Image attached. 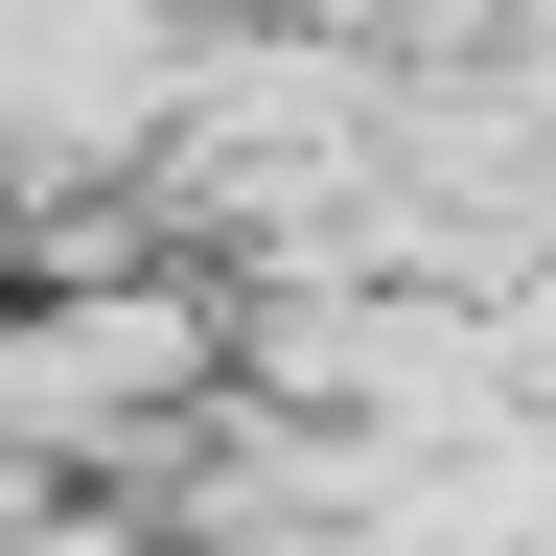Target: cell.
I'll return each instance as SVG.
<instances>
[{"instance_id":"cell-1","label":"cell","mask_w":556,"mask_h":556,"mask_svg":"<svg viewBox=\"0 0 556 556\" xmlns=\"http://www.w3.org/2000/svg\"><path fill=\"white\" fill-rule=\"evenodd\" d=\"M163 93V47L116 24V0H0V139H93Z\"/></svg>"}]
</instances>
